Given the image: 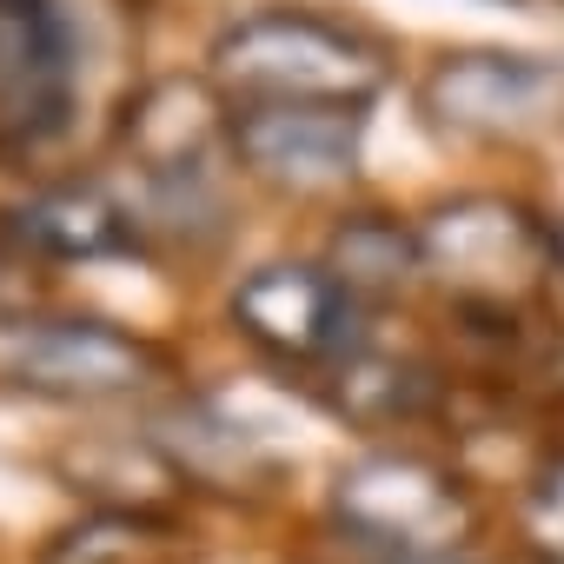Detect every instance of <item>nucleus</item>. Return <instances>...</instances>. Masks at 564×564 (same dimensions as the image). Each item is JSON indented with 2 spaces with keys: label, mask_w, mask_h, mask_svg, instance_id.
Returning a JSON list of instances; mask_svg holds the SVG:
<instances>
[{
  "label": "nucleus",
  "mask_w": 564,
  "mask_h": 564,
  "mask_svg": "<svg viewBox=\"0 0 564 564\" xmlns=\"http://www.w3.org/2000/svg\"><path fill=\"white\" fill-rule=\"evenodd\" d=\"M206 80L226 107H372L386 47L306 8H259L213 41Z\"/></svg>",
  "instance_id": "1"
},
{
  "label": "nucleus",
  "mask_w": 564,
  "mask_h": 564,
  "mask_svg": "<svg viewBox=\"0 0 564 564\" xmlns=\"http://www.w3.org/2000/svg\"><path fill=\"white\" fill-rule=\"evenodd\" d=\"M425 246V272L452 293L458 313H485V319H518L544 279L557 272L551 252V226L531 219L511 199H452L419 226Z\"/></svg>",
  "instance_id": "2"
},
{
  "label": "nucleus",
  "mask_w": 564,
  "mask_h": 564,
  "mask_svg": "<svg viewBox=\"0 0 564 564\" xmlns=\"http://www.w3.org/2000/svg\"><path fill=\"white\" fill-rule=\"evenodd\" d=\"M333 518L352 544L386 551L392 564H419V557H458L478 511L471 491L419 458V452H366L333 478Z\"/></svg>",
  "instance_id": "3"
},
{
  "label": "nucleus",
  "mask_w": 564,
  "mask_h": 564,
  "mask_svg": "<svg viewBox=\"0 0 564 564\" xmlns=\"http://www.w3.org/2000/svg\"><path fill=\"white\" fill-rule=\"evenodd\" d=\"M120 147L133 153V166L147 173L153 199L173 219L193 226V219L219 213L213 166H219V153H232V107H226V94L213 80H193V74L147 80L127 100Z\"/></svg>",
  "instance_id": "4"
},
{
  "label": "nucleus",
  "mask_w": 564,
  "mask_h": 564,
  "mask_svg": "<svg viewBox=\"0 0 564 564\" xmlns=\"http://www.w3.org/2000/svg\"><path fill=\"white\" fill-rule=\"evenodd\" d=\"M419 113L452 140H538L564 127V61L505 47L445 54L419 80Z\"/></svg>",
  "instance_id": "5"
},
{
  "label": "nucleus",
  "mask_w": 564,
  "mask_h": 564,
  "mask_svg": "<svg viewBox=\"0 0 564 564\" xmlns=\"http://www.w3.org/2000/svg\"><path fill=\"white\" fill-rule=\"evenodd\" d=\"M0 372H8L21 392H34V399L100 405V399L147 392L153 379L173 372V359L153 339L120 333L107 319H21L8 333Z\"/></svg>",
  "instance_id": "6"
},
{
  "label": "nucleus",
  "mask_w": 564,
  "mask_h": 564,
  "mask_svg": "<svg viewBox=\"0 0 564 564\" xmlns=\"http://www.w3.org/2000/svg\"><path fill=\"white\" fill-rule=\"evenodd\" d=\"M80 61L61 0H0V160L34 153L74 120Z\"/></svg>",
  "instance_id": "7"
},
{
  "label": "nucleus",
  "mask_w": 564,
  "mask_h": 564,
  "mask_svg": "<svg viewBox=\"0 0 564 564\" xmlns=\"http://www.w3.org/2000/svg\"><path fill=\"white\" fill-rule=\"evenodd\" d=\"M232 326L286 366H339L366 333H359V306L333 286L326 265H300V259H272L252 265L232 286Z\"/></svg>",
  "instance_id": "8"
},
{
  "label": "nucleus",
  "mask_w": 564,
  "mask_h": 564,
  "mask_svg": "<svg viewBox=\"0 0 564 564\" xmlns=\"http://www.w3.org/2000/svg\"><path fill=\"white\" fill-rule=\"evenodd\" d=\"M359 153L366 107H232V160L279 193H333Z\"/></svg>",
  "instance_id": "9"
},
{
  "label": "nucleus",
  "mask_w": 564,
  "mask_h": 564,
  "mask_svg": "<svg viewBox=\"0 0 564 564\" xmlns=\"http://www.w3.org/2000/svg\"><path fill=\"white\" fill-rule=\"evenodd\" d=\"M8 232L28 259H113V252H140V219L94 180H67V186H47L34 193L28 206L8 213Z\"/></svg>",
  "instance_id": "10"
},
{
  "label": "nucleus",
  "mask_w": 564,
  "mask_h": 564,
  "mask_svg": "<svg viewBox=\"0 0 564 564\" xmlns=\"http://www.w3.org/2000/svg\"><path fill=\"white\" fill-rule=\"evenodd\" d=\"M153 445L173 458V471H180L186 485L246 491V485L279 478V458H272V452H265V445L239 425V419H226L213 399H180V405L160 419Z\"/></svg>",
  "instance_id": "11"
},
{
  "label": "nucleus",
  "mask_w": 564,
  "mask_h": 564,
  "mask_svg": "<svg viewBox=\"0 0 564 564\" xmlns=\"http://www.w3.org/2000/svg\"><path fill=\"white\" fill-rule=\"evenodd\" d=\"M326 272H333V286H339L352 306L399 300L412 279L425 272L419 226H399L392 213H352V219H339L333 239H326Z\"/></svg>",
  "instance_id": "12"
},
{
  "label": "nucleus",
  "mask_w": 564,
  "mask_h": 564,
  "mask_svg": "<svg viewBox=\"0 0 564 564\" xmlns=\"http://www.w3.org/2000/svg\"><path fill=\"white\" fill-rule=\"evenodd\" d=\"M432 392H438L432 366H419L405 352H386L372 339H359L339 366H326V399L352 425H405L432 405Z\"/></svg>",
  "instance_id": "13"
},
{
  "label": "nucleus",
  "mask_w": 564,
  "mask_h": 564,
  "mask_svg": "<svg viewBox=\"0 0 564 564\" xmlns=\"http://www.w3.org/2000/svg\"><path fill=\"white\" fill-rule=\"evenodd\" d=\"M67 478L87 485L100 511H166V491L186 485L153 438H87L80 452H67Z\"/></svg>",
  "instance_id": "14"
},
{
  "label": "nucleus",
  "mask_w": 564,
  "mask_h": 564,
  "mask_svg": "<svg viewBox=\"0 0 564 564\" xmlns=\"http://www.w3.org/2000/svg\"><path fill=\"white\" fill-rule=\"evenodd\" d=\"M47 564H180L173 511H94L47 544Z\"/></svg>",
  "instance_id": "15"
},
{
  "label": "nucleus",
  "mask_w": 564,
  "mask_h": 564,
  "mask_svg": "<svg viewBox=\"0 0 564 564\" xmlns=\"http://www.w3.org/2000/svg\"><path fill=\"white\" fill-rule=\"evenodd\" d=\"M518 518H524L531 551H538L544 564H564V452H551V458L524 478V505H518Z\"/></svg>",
  "instance_id": "16"
},
{
  "label": "nucleus",
  "mask_w": 564,
  "mask_h": 564,
  "mask_svg": "<svg viewBox=\"0 0 564 564\" xmlns=\"http://www.w3.org/2000/svg\"><path fill=\"white\" fill-rule=\"evenodd\" d=\"M28 293H34V259L0 232V319H14L28 306Z\"/></svg>",
  "instance_id": "17"
},
{
  "label": "nucleus",
  "mask_w": 564,
  "mask_h": 564,
  "mask_svg": "<svg viewBox=\"0 0 564 564\" xmlns=\"http://www.w3.org/2000/svg\"><path fill=\"white\" fill-rule=\"evenodd\" d=\"M551 252H557V265H564V219H551Z\"/></svg>",
  "instance_id": "18"
}]
</instances>
